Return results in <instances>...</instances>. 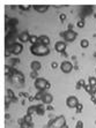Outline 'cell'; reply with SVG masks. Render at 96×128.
Masks as SVG:
<instances>
[{"mask_svg": "<svg viewBox=\"0 0 96 128\" xmlns=\"http://www.w3.org/2000/svg\"><path fill=\"white\" fill-rule=\"evenodd\" d=\"M30 52L36 57H45L50 54V49L49 46H45L43 44H36L30 46Z\"/></svg>", "mask_w": 96, "mask_h": 128, "instance_id": "cell-1", "label": "cell"}, {"mask_svg": "<svg viewBox=\"0 0 96 128\" xmlns=\"http://www.w3.org/2000/svg\"><path fill=\"white\" fill-rule=\"evenodd\" d=\"M34 85H35V88H36L37 90H40V91L48 90V89H50V87H51V84L49 83V81H46V80L43 79V77L36 79L35 82H34Z\"/></svg>", "mask_w": 96, "mask_h": 128, "instance_id": "cell-2", "label": "cell"}, {"mask_svg": "<svg viewBox=\"0 0 96 128\" xmlns=\"http://www.w3.org/2000/svg\"><path fill=\"white\" fill-rule=\"evenodd\" d=\"M6 50H8L11 53H13L15 56H17L23 51V45L21 43H13L9 46H6Z\"/></svg>", "mask_w": 96, "mask_h": 128, "instance_id": "cell-3", "label": "cell"}, {"mask_svg": "<svg viewBox=\"0 0 96 128\" xmlns=\"http://www.w3.org/2000/svg\"><path fill=\"white\" fill-rule=\"evenodd\" d=\"M50 126H53V127H58V128H63L66 126V120H65V117L64 115H59L55 118L53 120H51L49 122Z\"/></svg>", "mask_w": 96, "mask_h": 128, "instance_id": "cell-4", "label": "cell"}, {"mask_svg": "<svg viewBox=\"0 0 96 128\" xmlns=\"http://www.w3.org/2000/svg\"><path fill=\"white\" fill-rule=\"evenodd\" d=\"M60 36L64 37L66 42H74L76 39V37H78V34L74 30H66L65 32H61Z\"/></svg>", "mask_w": 96, "mask_h": 128, "instance_id": "cell-5", "label": "cell"}, {"mask_svg": "<svg viewBox=\"0 0 96 128\" xmlns=\"http://www.w3.org/2000/svg\"><path fill=\"white\" fill-rule=\"evenodd\" d=\"M60 69H61L63 73L68 74V73H71L72 69H73V65H72V62H69V61H63L61 65H60Z\"/></svg>", "mask_w": 96, "mask_h": 128, "instance_id": "cell-6", "label": "cell"}, {"mask_svg": "<svg viewBox=\"0 0 96 128\" xmlns=\"http://www.w3.org/2000/svg\"><path fill=\"white\" fill-rule=\"evenodd\" d=\"M78 104H79V99H78L75 96H69V97H67V99H66V105H67L68 107L74 109V107L78 106Z\"/></svg>", "mask_w": 96, "mask_h": 128, "instance_id": "cell-7", "label": "cell"}, {"mask_svg": "<svg viewBox=\"0 0 96 128\" xmlns=\"http://www.w3.org/2000/svg\"><path fill=\"white\" fill-rule=\"evenodd\" d=\"M66 43L65 42H57L55 44V50L57 52H60V53H64L66 51Z\"/></svg>", "mask_w": 96, "mask_h": 128, "instance_id": "cell-8", "label": "cell"}, {"mask_svg": "<svg viewBox=\"0 0 96 128\" xmlns=\"http://www.w3.org/2000/svg\"><path fill=\"white\" fill-rule=\"evenodd\" d=\"M42 102H43V104H46V105H51V103L53 102V96H52L51 94L46 92V94L44 95V97L42 98Z\"/></svg>", "mask_w": 96, "mask_h": 128, "instance_id": "cell-9", "label": "cell"}, {"mask_svg": "<svg viewBox=\"0 0 96 128\" xmlns=\"http://www.w3.org/2000/svg\"><path fill=\"white\" fill-rule=\"evenodd\" d=\"M30 39V35L28 34V31H23L19 35V41L21 43H27Z\"/></svg>", "mask_w": 96, "mask_h": 128, "instance_id": "cell-10", "label": "cell"}, {"mask_svg": "<svg viewBox=\"0 0 96 128\" xmlns=\"http://www.w3.org/2000/svg\"><path fill=\"white\" fill-rule=\"evenodd\" d=\"M34 8L38 13H45L49 9V6H46V5H36V6H34Z\"/></svg>", "mask_w": 96, "mask_h": 128, "instance_id": "cell-11", "label": "cell"}, {"mask_svg": "<svg viewBox=\"0 0 96 128\" xmlns=\"http://www.w3.org/2000/svg\"><path fill=\"white\" fill-rule=\"evenodd\" d=\"M30 67H31V69H32V72H38L40 69L42 68V65L40 61H32L31 64H30Z\"/></svg>", "mask_w": 96, "mask_h": 128, "instance_id": "cell-12", "label": "cell"}, {"mask_svg": "<svg viewBox=\"0 0 96 128\" xmlns=\"http://www.w3.org/2000/svg\"><path fill=\"white\" fill-rule=\"evenodd\" d=\"M38 44H43V45L48 46V45L50 44V38H49L48 36H45V35H42V36H40V41H38Z\"/></svg>", "mask_w": 96, "mask_h": 128, "instance_id": "cell-13", "label": "cell"}, {"mask_svg": "<svg viewBox=\"0 0 96 128\" xmlns=\"http://www.w3.org/2000/svg\"><path fill=\"white\" fill-rule=\"evenodd\" d=\"M45 94H46L45 90H43V91H38V92L36 94V96H35V100H42V98L44 97Z\"/></svg>", "mask_w": 96, "mask_h": 128, "instance_id": "cell-14", "label": "cell"}, {"mask_svg": "<svg viewBox=\"0 0 96 128\" xmlns=\"http://www.w3.org/2000/svg\"><path fill=\"white\" fill-rule=\"evenodd\" d=\"M38 41H40V37H37V36H30L29 42L31 43V45H36V44H38Z\"/></svg>", "mask_w": 96, "mask_h": 128, "instance_id": "cell-15", "label": "cell"}, {"mask_svg": "<svg viewBox=\"0 0 96 128\" xmlns=\"http://www.w3.org/2000/svg\"><path fill=\"white\" fill-rule=\"evenodd\" d=\"M45 112V110H44V107H43V105H37L36 106V113L40 114V115H43Z\"/></svg>", "mask_w": 96, "mask_h": 128, "instance_id": "cell-16", "label": "cell"}, {"mask_svg": "<svg viewBox=\"0 0 96 128\" xmlns=\"http://www.w3.org/2000/svg\"><path fill=\"white\" fill-rule=\"evenodd\" d=\"M80 45H81L82 49H87V47L89 46V41H88V39H82V41L80 42Z\"/></svg>", "mask_w": 96, "mask_h": 128, "instance_id": "cell-17", "label": "cell"}, {"mask_svg": "<svg viewBox=\"0 0 96 128\" xmlns=\"http://www.w3.org/2000/svg\"><path fill=\"white\" fill-rule=\"evenodd\" d=\"M88 84H90L92 87H96V77L90 76V77H89V80H88Z\"/></svg>", "mask_w": 96, "mask_h": 128, "instance_id": "cell-18", "label": "cell"}, {"mask_svg": "<svg viewBox=\"0 0 96 128\" xmlns=\"http://www.w3.org/2000/svg\"><path fill=\"white\" fill-rule=\"evenodd\" d=\"M92 12H93V8H92V7H84V8H83V16L90 14Z\"/></svg>", "mask_w": 96, "mask_h": 128, "instance_id": "cell-19", "label": "cell"}, {"mask_svg": "<svg viewBox=\"0 0 96 128\" xmlns=\"http://www.w3.org/2000/svg\"><path fill=\"white\" fill-rule=\"evenodd\" d=\"M5 74H6V76H12V69L9 68V66L8 65H6V67H5Z\"/></svg>", "mask_w": 96, "mask_h": 128, "instance_id": "cell-20", "label": "cell"}, {"mask_svg": "<svg viewBox=\"0 0 96 128\" xmlns=\"http://www.w3.org/2000/svg\"><path fill=\"white\" fill-rule=\"evenodd\" d=\"M24 121L28 122V124H30V125H32V119H31V114H27L26 117H24Z\"/></svg>", "mask_w": 96, "mask_h": 128, "instance_id": "cell-21", "label": "cell"}, {"mask_svg": "<svg viewBox=\"0 0 96 128\" xmlns=\"http://www.w3.org/2000/svg\"><path fill=\"white\" fill-rule=\"evenodd\" d=\"M7 97H9V98H12V99H13V100H16V98L14 97L13 91H12L11 89H7Z\"/></svg>", "mask_w": 96, "mask_h": 128, "instance_id": "cell-22", "label": "cell"}, {"mask_svg": "<svg viewBox=\"0 0 96 128\" xmlns=\"http://www.w3.org/2000/svg\"><path fill=\"white\" fill-rule=\"evenodd\" d=\"M86 85V82H84V80H80L78 83H76V89H80L81 87H84Z\"/></svg>", "mask_w": 96, "mask_h": 128, "instance_id": "cell-23", "label": "cell"}, {"mask_svg": "<svg viewBox=\"0 0 96 128\" xmlns=\"http://www.w3.org/2000/svg\"><path fill=\"white\" fill-rule=\"evenodd\" d=\"M34 112H36V106H30V107L28 109L27 114H32Z\"/></svg>", "mask_w": 96, "mask_h": 128, "instance_id": "cell-24", "label": "cell"}, {"mask_svg": "<svg viewBox=\"0 0 96 128\" xmlns=\"http://www.w3.org/2000/svg\"><path fill=\"white\" fill-rule=\"evenodd\" d=\"M84 24H86V23H84V20H83V19H81V20L76 23V26H78L79 28H83V27H84Z\"/></svg>", "mask_w": 96, "mask_h": 128, "instance_id": "cell-25", "label": "cell"}, {"mask_svg": "<svg viewBox=\"0 0 96 128\" xmlns=\"http://www.w3.org/2000/svg\"><path fill=\"white\" fill-rule=\"evenodd\" d=\"M83 88H84V90H86L88 94H90V91H92V89H93V87H92L90 84H86Z\"/></svg>", "mask_w": 96, "mask_h": 128, "instance_id": "cell-26", "label": "cell"}, {"mask_svg": "<svg viewBox=\"0 0 96 128\" xmlns=\"http://www.w3.org/2000/svg\"><path fill=\"white\" fill-rule=\"evenodd\" d=\"M75 109H76V112H78V113H80V112L82 111V109H83L82 104H80V103H79V104H78V106H76Z\"/></svg>", "mask_w": 96, "mask_h": 128, "instance_id": "cell-27", "label": "cell"}, {"mask_svg": "<svg viewBox=\"0 0 96 128\" xmlns=\"http://www.w3.org/2000/svg\"><path fill=\"white\" fill-rule=\"evenodd\" d=\"M30 77H31V79H35V80L38 79V74H37V72H32V73L30 74Z\"/></svg>", "mask_w": 96, "mask_h": 128, "instance_id": "cell-28", "label": "cell"}, {"mask_svg": "<svg viewBox=\"0 0 96 128\" xmlns=\"http://www.w3.org/2000/svg\"><path fill=\"white\" fill-rule=\"evenodd\" d=\"M75 128H83V122L81 120H79L78 122H76V125H75Z\"/></svg>", "mask_w": 96, "mask_h": 128, "instance_id": "cell-29", "label": "cell"}, {"mask_svg": "<svg viewBox=\"0 0 96 128\" xmlns=\"http://www.w3.org/2000/svg\"><path fill=\"white\" fill-rule=\"evenodd\" d=\"M20 126H21V128H29V127H30V126H31V125H30V124H28V122H26V121H24V122H22V124H21Z\"/></svg>", "mask_w": 96, "mask_h": 128, "instance_id": "cell-30", "label": "cell"}, {"mask_svg": "<svg viewBox=\"0 0 96 128\" xmlns=\"http://www.w3.org/2000/svg\"><path fill=\"white\" fill-rule=\"evenodd\" d=\"M95 94H96V87H93V89H92V91H90V96H95Z\"/></svg>", "mask_w": 96, "mask_h": 128, "instance_id": "cell-31", "label": "cell"}, {"mask_svg": "<svg viewBox=\"0 0 96 128\" xmlns=\"http://www.w3.org/2000/svg\"><path fill=\"white\" fill-rule=\"evenodd\" d=\"M51 67H52L53 69H56V68H58V62H56V61H53V62H51Z\"/></svg>", "mask_w": 96, "mask_h": 128, "instance_id": "cell-32", "label": "cell"}, {"mask_svg": "<svg viewBox=\"0 0 96 128\" xmlns=\"http://www.w3.org/2000/svg\"><path fill=\"white\" fill-rule=\"evenodd\" d=\"M59 17H60V21H61V22H64V21L66 20V15H65V14H60Z\"/></svg>", "mask_w": 96, "mask_h": 128, "instance_id": "cell-33", "label": "cell"}, {"mask_svg": "<svg viewBox=\"0 0 96 128\" xmlns=\"http://www.w3.org/2000/svg\"><path fill=\"white\" fill-rule=\"evenodd\" d=\"M11 62H12V65H16V64H19V62H20V60H19V59H13Z\"/></svg>", "mask_w": 96, "mask_h": 128, "instance_id": "cell-34", "label": "cell"}, {"mask_svg": "<svg viewBox=\"0 0 96 128\" xmlns=\"http://www.w3.org/2000/svg\"><path fill=\"white\" fill-rule=\"evenodd\" d=\"M46 110H48V111H53V107H52L51 105H48V106H46Z\"/></svg>", "mask_w": 96, "mask_h": 128, "instance_id": "cell-35", "label": "cell"}, {"mask_svg": "<svg viewBox=\"0 0 96 128\" xmlns=\"http://www.w3.org/2000/svg\"><path fill=\"white\" fill-rule=\"evenodd\" d=\"M92 102H93L94 104H96V97L95 96H92Z\"/></svg>", "mask_w": 96, "mask_h": 128, "instance_id": "cell-36", "label": "cell"}, {"mask_svg": "<svg viewBox=\"0 0 96 128\" xmlns=\"http://www.w3.org/2000/svg\"><path fill=\"white\" fill-rule=\"evenodd\" d=\"M20 8H21V9H23V11H26V9H28L29 7H27V6H20Z\"/></svg>", "mask_w": 96, "mask_h": 128, "instance_id": "cell-37", "label": "cell"}, {"mask_svg": "<svg viewBox=\"0 0 96 128\" xmlns=\"http://www.w3.org/2000/svg\"><path fill=\"white\" fill-rule=\"evenodd\" d=\"M68 30H73V24H68Z\"/></svg>", "mask_w": 96, "mask_h": 128, "instance_id": "cell-38", "label": "cell"}, {"mask_svg": "<svg viewBox=\"0 0 96 128\" xmlns=\"http://www.w3.org/2000/svg\"><path fill=\"white\" fill-rule=\"evenodd\" d=\"M45 128H58V127H53V126H50V125H48V126H45Z\"/></svg>", "mask_w": 96, "mask_h": 128, "instance_id": "cell-39", "label": "cell"}, {"mask_svg": "<svg viewBox=\"0 0 96 128\" xmlns=\"http://www.w3.org/2000/svg\"><path fill=\"white\" fill-rule=\"evenodd\" d=\"M34 99H35V97H29V100H30V102H32Z\"/></svg>", "mask_w": 96, "mask_h": 128, "instance_id": "cell-40", "label": "cell"}, {"mask_svg": "<svg viewBox=\"0 0 96 128\" xmlns=\"http://www.w3.org/2000/svg\"><path fill=\"white\" fill-rule=\"evenodd\" d=\"M94 17H95V19H96V14H94Z\"/></svg>", "mask_w": 96, "mask_h": 128, "instance_id": "cell-41", "label": "cell"}, {"mask_svg": "<svg viewBox=\"0 0 96 128\" xmlns=\"http://www.w3.org/2000/svg\"><path fill=\"white\" fill-rule=\"evenodd\" d=\"M95 73H96V69H95Z\"/></svg>", "mask_w": 96, "mask_h": 128, "instance_id": "cell-42", "label": "cell"}]
</instances>
